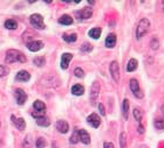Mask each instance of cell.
Listing matches in <instances>:
<instances>
[{"label":"cell","instance_id":"obj_11","mask_svg":"<svg viewBox=\"0 0 164 148\" xmlns=\"http://www.w3.org/2000/svg\"><path fill=\"white\" fill-rule=\"evenodd\" d=\"M27 48L31 51H39L40 49L43 48V43L41 41H31V42L27 43Z\"/></svg>","mask_w":164,"mask_h":148},{"label":"cell","instance_id":"obj_44","mask_svg":"<svg viewBox=\"0 0 164 148\" xmlns=\"http://www.w3.org/2000/svg\"><path fill=\"white\" fill-rule=\"evenodd\" d=\"M142 148H148V147H142Z\"/></svg>","mask_w":164,"mask_h":148},{"label":"cell","instance_id":"obj_31","mask_svg":"<svg viewBox=\"0 0 164 148\" xmlns=\"http://www.w3.org/2000/svg\"><path fill=\"white\" fill-rule=\"evenodd\" d=\"M134 117H135V119L138 122H141V120H142V111L140 109H134Z\"/></svg>","mask_w":164,"mask_h":148},{"label":"cell","instance_id":"obj_16","mask_svg":"<svg viewBox=\"0 0 164 148\" xmlns=\"http://www.w3.org/2000/svg\"><path fill=\"white\" fill-rule=\"evenodd\" d=\"M29 78H31V75L28 74L27 71H25V70L19 71L16 76V80H21V82H27V80H29Z\"/></svg>","mask_w":164,"mask_h":148},{"label":"cell","instance_id":"obj_4","mask_svg":"<svg viewBox=\"0 0 164 148\" xmlns=\"http://www.w3.org/2000/svg\"><path fill=\"white\" fill-rule=\"evenodd\" d=\"M31 23L34 28L37 29H45V23H43V18L40 14H32L31 15Z\"/></svg>","mask_w":164,"mask_h":148},{"label":"cell","instance_id":"obj_14","mask_svg":"<svg viewBox=\"0 0 164 148\" xmlns=\"http://www.w3.org/2000/svg\"><path fill=\"white\" fill-rule=\"evenodd\" d=\"M72 58H73V55L69 53H66L62 55V57H61V68L62 69H67L69 67V62L72 61Z\"/></svg>","mask_w":164,"mask_h":148},{"label":"cell","instance_id":"obj_8","mask_svg":"<svg viewBox=\"0 0 164 148\" xmlns=\"http://www.w3.org/2000/svg\"><path fill=\"white\" fill-rule=\"evenodd\" d=\"M99 92H100V84L99 82H94V84L91 86V90H90V101L94 104L99 97Z\"/></svg>","mask_w":164,"mask_h":148},{"label":"cell","instance_id":"obj_26","mask_svg":"<svg viewBox=\"0 0 164 148\" xmlns=\"http://www.w3.org/2000/svg\"><path fill=\"white\" fill-rule=\"evenodd\" d=\"M79 140H80V138H79V130H75L74 133H73V135L70 137V140H69V142L74 145V143L79 142Z\"/></svg>","mask_w":164,"mask_h":148},{"label":"cell","instance_id":"obj_17","mask_svg":"<svg viewBox=\"0 0 164 148\" xmlns=\"http://www.w3.org/2000/svg\"><path fill=\"white\" fill-rule=\"evenodd\" d=\"M115 44H116V35L115 34H109L106 39L107 48H113Z\"/></svg>","mask_w":164,"mask_h":148},{"label":"cell","instance_id":"obj_1","mask_svg":"<svg viewBox=\"0 0 164 148\" xmlns=\"http://www.w3.org/2000/svg\"><path fill=\"white\" fill-rule=\"evenodd\" d=\"M27 60L26 56L19 51V50H16V49H11L6 53V58H5V62L7 64H11L14 63V62H20V63H25Z\"/></svg>","mask_w":164,"mask_h":148},{"label":"cell","instance_id":"obj_9","mask_svg":"<svg viewBox=\"0 0 164 148\" xmlns=\"http://www.w3.org/2000/svg\"><path fill=\"white\" fill-rule=\"evenodd\" d=\"M87 121H88V124H90L91 126L94 127V128H97V127L101 125V119L100 117L97 116L96 113H91L88 118H87Z\"/></svg>","mask_w":164,"mask_h":148},{"label":"cell","instance_id":"obj_36","mask_svg":"<svg viewBox=\"0 0 164 148\" xmlns=\"http://www.w3.org/2000/svg\"><path fill=\"white\" fill-rule=\"evenodd\" d=\"M32 116L35 118V119H39L41 117H45V111H33Z\"/></svg>","mask_w":164,"mask_h":148},{"label":"cell","instance_id":"obj_6","mask_svg":"<svg viewBox=\"0 0 164 148\" xmlns=\"http://www.w3.org/2000/svg\"><path fill=\"white\" fill-rule=\"evenodd\" d=\"M130 89H131V92L134 93L135 97H137V98H143V92L141 91V89H140L138 82L136 80H130Z\"/></svg>","mask_w":164,"mask_h":148},{"label":"cell","instance_id":"obj_27","mask_svg":"<svg viewBox=\"0 0 164 148\" xmlns=\"http://www.w3.org/2000/svg\"><path fill=\"white\" fill-rule=\"evenodd\" d=\"M120 146L121 148L127 147V134L124 132L121 133V135H120Z\"/></svg>","mask_w":164,"mask_h":148},{"label":"cell","instance_id":"obj_32","mask_svg":"<svg viewBox=\"0 0 164 148\" xmlns=\"http://www.w3.org/2000/svg\"><path fill=\"white\" fill-rule=\"evenodd\" d=\"M33 62H34V64L38 65V67H43V64H45V62H46V60H45V57H35L34 60H33Z\"/></svg>","mask_w":164,"mask_h":148},{"label":"cell","instance_id":"obj_23","mask_svg":"<svg viewBox=\"0 0 164 148\" xmlns=\"http://www.w3.org/2000/svg\"><path fill=\"white\" fill-rule=\"evenodd\" d=\"M33 107L35 109V111H45L46 110V105L45 103L41 101H35L33 104Z\"/></svg>","mask_w":164,"mask_h":148},{"label":"cell","instance_id":"obj_41","mask_svg":"<svg viewBox=\"0 0 164 148\" xmlns=\"http://www.w3.org/2000/svg\"><path fill=\"white\" fill-rule=\"evenodd\" d=\"M138 132L140 133H143L144 132V127L141 125V122H140V126H138Z\"/></svg>","mask_w":164,"mask_h":148},{"label":"cell","instance_id":"obj_33","mask_svg":"<svg viewBox=\"0 0 164 148\" xmlns=\"http://www.w3.org/2000/svg\"><path fill=\"white\" fill-rule=\"evenodd\" d=\"M35 146H37V148L46 147V141H45V139H43V138H38L37 142H35Z\"/></svg>","mask_w":164,"mask_h":148},{"label":"cell","instance_id":"obj_3","mask_svg":"<svg viewBox=\"0 0 164 148\" xmlns=\"http://www.w3.org/2000/svg\"><path fill=\"white\" fill-rule=\"evenodd\" d=\"M150 29V21H149L147 18H143L141 19V21L138 22L137 29H136V37L141 39L142 36H144Z\"/></svg>","mask_w":164,"mask_h":148},{"label":"cell","instance_id":"obj_37","mask_svg":"<svg viewBox=\"0 0 164 148\" xmlns=\"http://www.w3.org/2000/svg\"><path fill=\"white\" fill-rule=\"evenodd\" d=\"M7 74H8V69L4 65H0V77H4Z\"/></svg>","mask_w":164,"mask_h":148},{"label":"cell","instance_id":"obj_13","mask_svg":"<svg viewBox=\"0 0 164 148\" xmlns=\"http://www.w3.org/2000/svg\"><path fill=\"white\" fill-rule=\"evenodd\" d=\"M56 130H58L60 133H62V134L67 133L69 131L68 122L64 121V120H59V121L56 122Z\"/></svg>","mask_w":164,"mask_h":148},{"label":"cell","instance_id":"obj_7","mask_svg":"<svg viewBox=\"0 0 164 148\" xmlns=\"http://www.w3.org/2000/svg\"><path fill=\"white\" fill-rule=\"evenodd\" d=\"M75 14H76V16H78L79 19L85 20V19H89V18H91V15H93V10H91L90 7H86V8L81 10V11H78Z\"/></svg>","mask_w":164,"mask_h":148},{"label":"cell","instance_id":"obj_43","mask_svg":"<svg viewBox=\"0 0 164 148\" xmlns=\"http://www.w3.org/2000/svg\"><path fill=\"white\" fill-rule=\"evenodd\" d=\"M0 127H1V121H0Z\"/></svg>","mask_w":164,"mask_h":148},{"label":"cell","instance_id":"obj_29","mask_svg":"<svg viewBox=\"0 0 164 148\" xmlns=\"http://www.w3.org/2000/svg\"><path fill=\"white\" fill-rule=\"evenodd\" d=\"M155 127L157 130H164V118H161V119H156L155 122H153Z\"/></svg>","mask_w":164,"mask_h":148},{"label":"cell","instance_id":"obj_35","mask_svg":"<svg viewBox=\"0 0 164 148\" xmlns=\"http://www.w3.org/2000/svg\"><path fill=\"white\" fill-rule=\"evenodd\" d=\"M74 75L76 77H79V78H83V77H85V71L81 68H75Z\"/></svg>","mask_w":164,"mask_h":148},{"label":"cell","instance_id":"obj_38","mask_svg":"<svg viewBox=\"0 0 164 148\" xmlns=\"http://www.w3.org/2000/svg\"><path fill=\"white\" fill-rule=\"evenodd\" d=\"M150 44H151V49H155V50H156V49L158 48V46H159L158 40L155 37V39H153V40H151V43H150Z\"/></svg>","mask_w":164,"mask_h":148},{"label":"cell","instance_id":"obj_30","mask_svg":"<svg viewBox=\"0 0 164 148\" xmlns=\"http://www.w3.org/2000/svg\"><path fill=\"white\" fill-rule=\"evenodd\" d=\"M22 148H32V139L29 135H27L24 140V143H22Z\"/></svg>","mask_w":164,"mask_h":148},{"label":"cell","instance_id":"obj_2","mask_svg":"<svg viewBox=\"0 0 164 148\" xmlns=\"http://www.w3.org/2000/svg\"><path fill=\"white\" fill-rule=\"evenodd\" d=\"M40 83L43 86H47V88H58L59 85H60V80H59L55 75L48 74V75H45L42 78H41Z\"/></svg>","mask_w":164,"mask_h":148},{"label":"cell","instance_id":"obj_5","mask_svg":"<svg viewBox=\"0 0 164 148\" xmlns=\"http://www.w3.org/2000/svg\"><path fill=\"white\" fill-rule=\"evenodd\" d=\"M110 74L113 80H115L116 83L120 82V67L116 61H113L110 63Z\"/></svg>","mask_w":164,"mask_h":148},{"label":"cell","instance_id":"obj_42","mask_svg":"<svg viewBox=\"0 0 164 148\" xmlns=\"http://www.w3.org/2000/svg\"><path fill=\"white\" fill-rule=\"evenodd\" d=\"M162 112H163V114H164V105L162 106Z\"/></svg>","mask_w":164,"mask_h":148},{"label":"cell","instance_id":"obj_28","mask_svg":"<svg viewBox=\"0 0 164 148\" xmlns=\"http://www.w3.org/2000/svg\"><path fill=\"white\" fill-rule=\"evenodd\" d=\"M64 40L66 42H75L78 40V35L76 34H70V35H64Z\"/></svg>","mask_w":164,"mask_h":148},{"label":"cell","instance_id":"obj_22","mask_svg":"<svg viewBox=\"0 0 164 148\" xmlns=\"http://www.w3.org/2000/svg\"><path fill=\"white\" fill-rule=\"evenodd\" d=\"M122 111H123V117H124V119L127 120L128 119V113H129V101H128V99H124V101H123Z\"/></svg>","mask_w":164,"mask_h":148},{"label":"cell","instance_id":"obj_21","mask_svg":"<svg viewBox=\"0 0 164 148\" xmlns=\"http://www.w3.org/2000/svg\"><path fill=\"white\" fill-rule=\"evenodd\" d=\"M101 28H91L89 32H88V35L93 39H99L101 36Z\"/></svg>","mask_w":164,"mask_h":148},{"label":"cell","instance_id":"obj_40","mask_svg":"<svg viewBox=\"0 0 164 148\" xmlns=\"http://www.w3.org/2000/svg\"><path fill=\"white\" fill-rule=\"evenodd\" d=\"M103 147H104V148H115V147H114V145H113L111 142H104Z\"/></svg>","mask_w":164,"mask_h":148},{"label":"cell","instance_id":"obj_39","mask_svg":"<svg viewBox=\"0 0 164 148\" xmlns=\"http://www.w3.org/2000/svg\"><path fill=\"white\" fill-rule=\"evenodd\" d=\"M99 110H100V113L102 116H104L106 114V110H104V106L103 104H99Z\"/></svg>","mask_w":164,"mask_h":148},{"label":"cell","instance_id":"obj_34","mask_svg":"<svg viewBox=\"0 0 164 148\" xmlns=\"http://www.w3.org/2000/svg\"><path fill=\"white\" fill-rule=\"evenodd\" d=\"M81 50L85 51V53H89V51L93 50V46L90 43H83L82 47H81Z\"/></svg>","mask_w":164,"mask_h":148},{"label":"cell","instance_id":"obj_19","mask_svg":"<svg viewBox=\"0 0 164 148\" xmlns=\"http://www.w3.org/2000/svg\"><path fill=\"white\" fill-rule=\"evenodd\" d=\"M59 23H61V25H66V26H69V25H72L73 23V18H70L69 15H62L60 19H59Z\"/></svg>","mask_w":164,"mask_h":148},{"label":"cell","instance_id":"obj_10","mask_svg":"<svg viewBox=\"0 0 164 148\" xmlns=\"http://www.w3.org/2000/svg\"><path fill=\"white\" fill-rule=\"evenodd\" d=\"M16 103H18L19 105H22L27 99L26 92H24V90H21V89H16Z\"/></svg>","mask_w":164,"mask_h":148},{"label":"cell","instance_id":"obj_18","mask_svg":"<svg viewBox=\"0 0 164 148\" xmlns=\"http://www.w3.org/2000/svg\"><path fill=\"white\" fill-rule=\"evenodd\" d=\"M85 92V88L81 84H76L72 88V93L75 96H82Z\"/></svg>","mask_w":164,"mask_h":148},{"label":"cell","instance_id":"obj_12","mask_svg":"<svg viewBox=\"0 0 164 148\" xmlns=\"http://www.w3.org/2000/svg\"><path fill=\"white\" fill-rule=\"evenodd\" d=\"M12 121L14 124V126L18 128V130H20V131H24L25 130V127H26V122L25 120L22 119V118H16V117L12 116Z\"/></svg>","mask_w":164,"mask_h":148},{"label":"cell","instance_id":"obj_15","mask_svg":"<svg viewBox=\"0 0 164 148\" xmlns=\"http://www.w3.org/2000/svg\"><path fill=\"white\" fill-rule=\"evenodd\" d=\"M79 138H80V141L83 142L85 145H88L90 142V137L88 132L85 131V130H79Z\"/></svg>","mask_w":164,"mask_h":148},{"label":"cell","instance_id":"obj_24","mask_svg":"<svg viewBox=\"0 0 164 148\" xmlns=\"http://www.w3.org/2000/svg\"><path fill=\"white\" fill-rule=\"evenodd\" d=\"M37 124L39 126H43V127H47L51 125V121H49V119L46 118V117H41V118H39L37 119Z\"/></svg>","mask_w":164,"mask_h":148},{"label":"cell","instance_id":"obj_25","mask_svg":"<svg viewBox=\"0 0 164 148\" xmlns=\"http://www.w3.org/2000/svg\"><path fill=\"white\" fill-rule=\"evenodd\" d=\"M5 27L7 28V29H16V27H18V23H16V20H12V19H10V20H6Z\"/></svg>","mask_w":164,"mask_h":148},{"label":"cell","instance_id":"obj_20","mask_svg":"<svg viewBox=\"0 0 164 148\" xmlns=\"http://www.w3.org/2000/svg\"><path fill=\"white\" fill-rule=\"evenodd\" d=\"M137 69V60L135 58H131L129 62H128L127 65V71L128 72H131V71H135Z\"/></svg>","mask_w":164,"mask_h":148}]
</instances>
